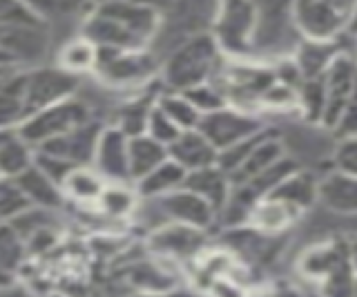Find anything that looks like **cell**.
<instances>
[{
    "label": "cell",
    "mask_w": 357,
    "mask_h": 297,
    "mask_svg": "<svg viewBox=\"0 0 357 297\" xmlns=\"http://www.w3.org/2000/svg\"><path fill=\"white\" fill-rule=\"evenodd\" d=\"M96 141H98V128L85 121V123L65 132V135L40 143V146H36V150L45 152V155H52L56 159H63L67 163H72V166H83V163L94 159Z\"/></svg>",
    "instance_id": "8"
},
{
    "label": "cell",
    "mask_w": 357,
    "mask_h": 297,
    "mask_svg": "<svg viewBox=\"0 0 357 297\" xmlns=\"http://www.w3.org/2000/svg\"><path fill=\"white\" fill-rule=\"evenodd\" d=\"M250 219L257 224V228L282 230L290 224V219H293V206L277 199V197H271V199H266L264 204L252 208Z\"/></svg>",
    "instance_id": "23"
},
{
    "label": "cell",
    "mask_w": 357,
    "mask_h": 297,
    "mask_svg": "<svg viewBox=\"0 0 357 297\" xmlns=\"http://www.w3.org/2000/svg\"><path fill=\"white\" fill-rule=\"evenodd\" d=\"M61 188L78 201H98V197L103 192L105 185H103V179H100L98 172L74 166L70 172H67V177L63 179Z\"/></svg>",
    "instance_id": "20"
},
{
    "label": "cell",
    "mask_w": 357,
    "mask_h": 297,
    "mask_svg": "<svg viewBox=\"0 0 357 297\" xmlns=\"http://www.w3.org/2000/svg\"><path fill=\"white\" fill-rule=\"evenodd\" d=\"M22 252H25V241L11 228V224L0 222V273L11 277V273L22 259Z\"/></svg>",
    "instance_id": "26"
},
{
    "label": "cell",
    "mask_w": 357,
    "mask_h": 297,
    "mask_svg": "<svg viewBox=\"0 0 357 297\" xmlns=\"http://www.w3.org/2000/svg\"><path fill=\"white\" fill-rule=\"evenodd\" d=\"M148 114H150V109L145 103H128L121 112V128H123L121 132L132 137L141 135L145 125H148Z\"/></svg>",
    "instance_id": "30"
},
{
    "label": "cell",
    "mask_w": 357,
    "mask_h": 297,
    "mask_svg": "<svg viewBox=\"0 0 357 297\" xmlns=\"http://www.w3.org/2000/svg\"><path fill=\"white\" fill-rule=\"evenodd\" d=\"M255 9L250 0H228L217 16V31L223 45L230 50H245L250 45L255 29Z\"/></svg>",
    "instance_id": "10"
},
{
    "label": "cell",
    "mask_w": 357,
    "mask_h": 297,
    "mask_svg": "<svg viewBox=\"0 0 357 297\" xmlns=\"http://www.w3.org/2000/svg\"><path fill=\"white\" fill-rule=\"evenodd\" d=\"M295 23L315 40L331 38L351 18L353 0H295Z\"/></svg>",
    "instance_id": "5"
},
{
    "label": "cell",
    "mask_w": 357,
    "mask_h": 297,
    "mask_svg": "<svg viewBox=\"0 0 357 297\" xmlns=\"http://www.w3.org/2000/svg\"><path fill=\"white\" fill-rule=\"evenodd\" d=\"M96 163L100 174L109 179L123 181L130 177L128 172V139L121 130H107L96 141Z\"/></svg>",
    "instance_id": "13"
},
{
    "label": "cell",
    "mask_w": 357,
    "mask_h": 297,
    "mask_svg": "<svg viewBox=\"0 0 357 297\" xmlns=\"http://www.w3.org/2000/svg\"><path fill=\"white\" fill-rule=\"evenodd\" d=\"M16 65H14V61H11L9 56H7V52L0 47V70H14Z\"/></svg>",
    "instance_id": "36"
},
{
    "label": "cell",
    "mask_w": 357,
    "mask_h": 297,
    "mask_svg": "<svg viewBox=\"0 0 357 297\" xmlns=\"http://www.w3.org/2000/svg\"><path fill=\"white\" fill-rule=\"evenodd\" d=\"M152 206L156 208V222L167 219L174 224H188L195 228H204L212 222V208L204 197H199L192 190H181V192H165L159 197H150Z\"/></svg>",
    "instance_id": "6"
},
{
    "label": "cell",
    "mask_w": 357,
    "mask_h": 297,
    "mask_svg": "<svg viewBox=\"0 0 357 297\" xmlns=\"http://www.w3.org/2000/svg\"><path fill=\"white\" fill-rule=\"evenodd\" d=\"M33 163L31 146L22 139L18 132L11 130L9 135L0 141V174L14 179L25 168Z\"/></svg>",
    "instance_id": "16"
},
{
    "label": "cell",
    "mask_w": 357,
    "mask_h": 297,
    "mask_svg": "<svg viewBox=\"0 0 357 297\" xmlns=\"http://www.w3.org/2000/svg\"><path fill=\"white\" fill-rule=\"evenodd\" d=\"M185 179V170L178 166L176 161H163L159 163L154 170H150L145 177H141L139 190L145 197H159L170 190H176L178 185H183Z\"/></svg>",
    "instance_id": "17"
},
{
    "label": "cell",
    "mask_w": 357,
    "mask_h": 297,
    "mask_svg": "<svg viewBox=\"0 0 357 297\" xmlns=\"http://www.w3.org/2000/svg\"><path fill=\"white\" fill-rule=\"evenodd\" d=\"M167 159V148L152 137L137 135L128 139V172L130 177L141 179L159 163Z\"/></svg>",
    "instance_id": "14"
},
{
    "label": "cell",
    "mask_w": 357,
    "mask_h": 297,
    "mask_svg": "<svg viewBox=\"0 0 357 297\" xmlns=\"http://www.w3.org/2000/svg\"><path fill=\"white\" fill-rule=\"evenodd\" d=\"M279 157H282V146H279V143L259 139V141L255 143V148L248 152V157H245L241 161V166L237 168L239 179L245 181V179L257 177L259 172L268 170V168L273 166V163H277Z\"/></svg>",
    "instance_id": "21"
},
{
    "label": "cell",
    "mask_w": 357,
    "mask_h": 297,
    "mask_svg": "<svg viewBox=\"0 0 357 297\" xmlns=\"http://www.w3.org/2000/svg\"><path fill=\"white\" fill-rule=\"evenodd\" d=\"M0 47L14 65H27L36 68L45 61L52 47V31L45 20H27V23H14L0 27Z\"/></svg>",
    "instance_id": "4"
},
{
    "label": "cell",
    "mask_w": 357,
    "mask_h": 297,
    "mask_svg": "<svg viewBox=\"0 0 357 297\" xmlns=\"http://www.w3.org/2000/svg\"><path fill=\"white\" fill-rule=\"evenodd\" d=\"M337 166L342 168V172L346 174H355V166H357V157H355V139L349 137L342 146L337 148Z\"/></svg>",
    "instance_id": "34"
},
{
    "label": "cell",
    "mask_w": 357,
    "mask_h": 297,
    "mask_svg": "<svg viewBox=\"0 0 357 297\" xmlns=\"http://www.w3.org/2000/svg\"><path fill=\"white\" fill-rule=\"evenodd\" d=\"M161 18L156 7L105 0L85 23V38L96 47L109 50H143L154 38Z\"/></svg>",
    "instance_id": "1"
},
{
    "label": "cell",
    "mask_w": 357,
    "mask_h": 297,
    "mask_svg": "<svg viewBox=\"0 0 357 297\" xmlns=\"http://www.w3.org/2000/svg\"><path fill=\"white\" fill-rule=\"evenodd\" d=\"M96 68L107 83L126 85L139 83L154 68V61L141 50H109L98 47Z\"/></svg>",
    "instance_id": "7"
},
{
    "label": "cell",
    "mask_w": 357,
    "mask_h": 297,
    "mask_svg": "<svg viewBox=\"0 0 357 297\" xmlns=\"http://www.w3.org/2000/svg\"><path fill=\"white\" fill-rule=\"evenodd\" d=\"M105 3V0H100ZM123 3H137V5H150V7H167L170 0H123Z\"/></svg>",
    "instance_id": "35"
},
{
    "label": "cell",
    "mask_w": 357,
    "mask_h": 297,
    "mask_svg": "<svg viewBox=\"0 0 357 297\" xmlns=\"http://www.w3.org/2000/svg\"><path fill=\"white\" fill-rule=\"evenodd\" d=\"M18 190L22 197L27 199L29 206H38V208H50L56 211L63 204V188L56 183L47 172H43L36 163H31L29 168H25L20 174L14 177Z\"/></svg>",
    "instance_id": "12"
},
{
    "label": "cell",
    "mask_w": 357,
    "mask_h": 297,
    "mask_svg": "<svg viewBox=\"0 0 357 297\" xmlns=\"http://www.w3.org/2000/svg\"><path fill=\"white\" fill-rule=\"evenodd\" d=\"M29 9L45 23H61L81 14L92 0H25Z\"/></svg>",
    "instance_id": "24"
},
{
    "label": "cell",
    "mask_w": 357,
    "mask_h": 297,
    "mask_svg": "<svg viewBox=\"0 0 357 297\" xmlns=\"http://www.w3.org/2000/svg\"><path fill=\"white\" fill-rule=\"evenodd\" d=\"M159 107L178 130H192L201 119V112L188 96H167L163 98Z\"/></svg>",
    "instance_id": "27"
},
{
    "label": "cell",
    "mask_w": 357,
    "mask_h": 297,
    "mask_svg": "<svg viewBox=\"0 0 357 297\" xmlns=\"http://www.w3.org/2000/svg\"><path fill=\"white\" fill-rule=\"evenodd\" d=\"M150 130V137L152 139H156L159 143H163V146L167 148L170 143L178 137V130L170 119H167L165 114H163V109L161 107H156V109H152V112L148 114V125H145Z\"/></svg>",
    "instance_id": "29"
},
{
    "label": "cell",
    "mask_w": 357,
    "mask_h": 297,
    "mask_svg": "<svg viewBox=\"0 0 357 297\" xmlns=\"http://www.w3.org/2000/svg\"><path fill=\"white\" fill-rule=\"evenodd\" d=\"M7 72H11V70H0V79H3V76H5Z\"/></svg>",
    "instance_id": "37"
},
{
    "label": "cell",
    "mask_w": 357,
    "mask_h": 297,
    "mask_svg": "<svg viewBox=\"0 0 357 297\" xmlns=\"http://www.w3.org/2000/svg\"><path fill=\"white\" fill-rule=\"evenodd\" d=\"M197 130L204 135L212 146L219 150L232 146L245 137L257 132V121L250 116H243L237 112H228V109H212L206 116L199 119Z\"/></svg>",
    "instance_id": "9"
},
{
    "label": "cell",
    "mask_w": 357,
    "mask_h": 297,
    "mask_svg": "<svg viewBox=\"0 0 357 297\" xmlns=\"http://www.w3.org/2000/svg\"><path fill=\"white\" fill-rule=\"evenodd\" d=\"M273 197L290 206H306L315 197V185H312L306 174H299V177H290L288 174L286 179H282L273 188Z\"/></svg>",
    "instance_id": "25"
},
{
    "label": "cell",
    "mask_w": 357,
    "mask_h": 297,
    "mask_svg": "<svg viewBox=\"0 0 357 297\" xmlns=\"http://www.w3.org/2000/svg\"><path fill=\"white\" fill-rule=\"evenodd\" d=\"M103 211L109 215H126L132 208V195L123 188H103L98 197Z\"/></svg>",
    "instance_id": "32"
},
{
    "label": "cell",
    "mask_w": 357,
    "mask_h": 297,
    "mask_svg": "<svg viewBox=\"0 0 357 297\" xmlns=\"http://www.w3.org/2000/svg\"><path fill=\"white\" fill-rule=\"evenodd\" d=\"M295 0H250L257 18H275V16H288L290 5Z\"/></svg>",
    "instance_id": "33"
},
{
    "label": "cell",
    "mask_w": 357,
    "mask_h": 297,
    "mask_svg": "<svg viewBox=\"0 0 357 297\" xmlns=\"http://www.w3.org/2000/svg\"><path fill=\"white\" fill-rule=\"evenodd\" d=\"M27 20H43L31 12L25 0H0V27L27 23Z\"/></svg>",
    "instance_id": "31"
},
{
    "label": "cell",
    "mask_w": 357,
    "mask_h": 297,
    "mask_svg": "<svg viewBox=\"0 0 357 297\" xmlns=\"http://www.w3.org/2000/svg\"><path fill=\"white\" fill-rule=\"evenodd\" d=\"M183 185L188 190L197 192L199 197H204L215 211L226 201V195H228V181L223 177V170L221 168L217 170L212 166L199 168V170H192L190 174H185Z\"/></svg>",
    "instance_id": "15"
},
{
    "label": "cell",
    "mask_w": 357,
    "mask_h": 297,
    "mask_svg": "<svg viewBox=\"0 0 357 297\" xmlns=\"http://www.w3.org/2000/svg\"><path fill=\"white\" fill-rule=\"evenodd\" d=\"M96 59H98V47L92 40L85 36L72 38L59 52V68L70 74L87 72L96 68Z\"/></svg>",
    "instance_id": "18"
},
{
    "label": "cell",
    "mask_w": 357,
    "mask_h": 297,
    "mask_svg": "<svg viewBox=\"0 0 357 297\" xmlns=\"http://www.w3.org/2000/svg\"><path fill=\"white\" fill-rule=\"evenodd\" d=\"M167 155L183 170H199L217 161V148L192 128L178 132V137L167 146Z\"/></svg>",
    "instance_id": "11"
},
{
    "label": "cell",
    "mask_w": 357,
    "mask_h": 297,
    "mask_svg": "<svg viewBox=\"0 0 357 297\" xmlns=\"http://www.w3.org/2000/svg\"><path fill=\"white\" fill-rule=\"evenodd\" d=\"M321 201L326 204L331 211L337 213H353L355 211V179L353 174H333L319 188Z\"/></svg>",
    "instance_id": "19"
},
{
    "label": "cell",
    "mask_w": 357,
    "mask_h": 297,
    "mask_svg": "<svg viewBox=\"0 0 357 297\" xmlns=\"http://www.w3.org/2000/svg\"><path fill=\"white\" fill-rule=\"evenodd\" d=\"M87 116H89L87 103L67 96L63 101H56L47 107L38 109L33 116H29L25 123L18 128V135L25 139L31 148H36L40 143L50 141L54 137H61L65 132L85 123Z\"/></svg>",
    "instance_id": "3"
},
{
    "label": "cell",
    "mask_w": 357,
    "mask_h": 297,
    "mask_svg": "<svg viewBox=\"0 0 357 297\" xmlns=\"http://www.w3.org/2000/svg\"><path fill=\"white\" fill-rule=\"evenodd\" d=\"M152 244L156 248H161L165 252H174V255H185V252H192L199 244H201V237L199 233L192 228H188L183 224H174V226H167L163 228V233H159Z\"/></svg>",
    "instance_id": "22"
},
{
    "label": "cell",
    "mask_w": 357,
    "mask_h": 297,
    "mask_svg": "<svg viewBox=\"0 0 357 297\" xmlns=\"http://www.w3.org/2000/svg\"><path fill=\"white\" fill-rule=\"evenodd\" d=\"M27 206L29 204L25 197H22V192L18 190L16 181L0 174V222H9L14 215L25 211Z\"/></svg>",
    "instance_id": "28"
},
{
    "label": "cell",
    "mask_w": 357,
    "mask_h": 297,
    "mask_svg": "<svg viewBox=\"0 0 357 297\" xmlns=\"http://www.w3.org/2000/svg\"><path fill=\"white\" fill-rule=\"evenodd\" d=\"M217 68V45L210 36H195L178 45L165 63V81L174 90H192Z\"/></svg>",
    "instance_id": "2"
}]
</instances>
